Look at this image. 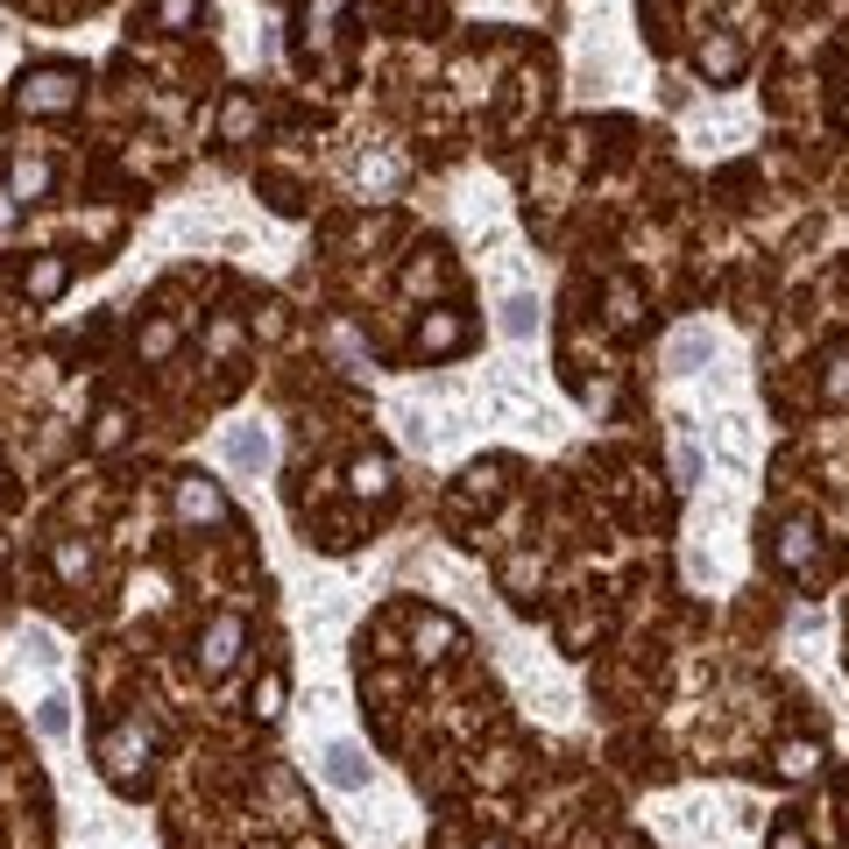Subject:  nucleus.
Masks as SVG:
<instances>
[{"label":"nucleus","mask_w":849,"mask_h":849,"mask_svg":"<svg viewBox=\"0 0 849 849\" xmlns=\"http://www.w3.org/2000/svg\"><path fill=\"white\" fill-rule=\"evenodd\" d=\"M14 99H22V114H64L71 99H79V79H71V71H57V64H50V71H28Z\"/></svg>","instance_id":"obj_1"},{"label":"nucleus","mask_w":849,"mask_h":849,"mask_svg":"<svg viewBox=\"0 0 849 849\" xmlns=\"http://www.w3.org/2000/svg\"><path fill=\"white\" fill-rule=\"evenodd\" d=\"M319 771H326V786H333V793H362V786H368V757L354 751V743H326V751H319Z\"/></svg>","instance_id":"obj_2"},{"label":"nucleus","mask_w":849,"mask_h":849,"mask_svg":"<svg viewBox=\"0 0 849 849\" xmlns=\"http://www.w3.org/2000/svg\"><path fill=\"white\" fill-rule=\"evenodd\" d=\"M142 757H149V729H142V722H114V736H107V771H114V779H135Z\"/></svg>","instance_id":"obj_3"},{"label":"nucleus","mask_w":849,"mask_h":849,"mask_svg":"<svg viewBox=\"0 0 849 849\" xmlns=\"http://www.w3.org/2000/svg\"><path fill=\"white\" fill-rule=\"evenodd\" d=\"M241 637H248V623H241V616H220L213 630H205V651H199V665H205V673H227V665L241 659Z\"/></svg>","instance_id":"obj_4"},{"label":"nucleus","mask_w":849,"mask_h":849,"mask_svg":"<svg viewBox=\"0 0 849 849\" xmlns=\"http://www.w3.org/2000/svg\"><path fill=\"white\" fill-rule=\"evenodd\" d=\"M220 453H227V468H241V474H262V468H270V432H262V425H234Z\"/></svg>","instance_id":"obj_5"},{"label":"nucleus","mask_w":849,"mask_h":849,"mask_svg":"<svg viewBox=\"0 0 849 849\" xmlns=\"http://www.w3.org/2000/svg\"><path fill=\"white\" fill-rule=\"evenodd\" d=\"M177 517H191V524H213V517H227V503H220L213 482L185 474V482H177Z\"/></svg>","instance_id":"obj_6"},{"label":"nucleus","mask_w":849,"mask_h":849,"mask_svg":"<svg viewBox=\"0 0 849 849\" xmlns=\"http://www.w3.org/2000/svg\"><path fill=\"white\" fill-rule=\"evenodd\" d=\"M418 347H425V354L460 347V319H453V311H432V319H425V333H418Z\"/></svg>","instance_id":"obj_7"},{"label":"nucleus","mask_w":849,"mask_h":849,"mask_svg":"<svg viewBox=\"0 0 849 849\" xmlns=\"http://www.w3.org/2000/svg\"><path fill=\"white\" fill-rule=\"evenodd\" d=\"M347 482L362 488V496H382V488H390V460H382V453H362V460H354V474H347Z\"/></svg>","instance_id":"obj_8"},{"label":"nucleus","mask_w":849,"mask_h":849,"mask_svg":"<svg viewBox=\"0 0 849 849\" xmlns=\"http://www.w3.org/2000/svg\"><path fill=\"white\" fill-rule=\"evenodd\" d=\"M503 333H510V340L539 333V297H510V305H503Z\"/></svg>","instance_id":"obj_9"},{"label":"nucleus","mask_w":849,"mask_h":849,"mask_svg":"<svg viewBox=\"0 0 849 849\" xmlns=\"http://www.w3.org/2000/svg\"><path fill=\"white\" fill-rule=\"evenodd\" d=\"M64 276H71L64 262H57V256H43L36 270H28V297H57V291H64Z\"/></svg>","instance_id":"obj_10"},{"label":"nucleus","mask_w":849,"mask_h":849,"mask_svg":"<svg viewBox=\"0 0 849 849\" xmlns=\"http://www.w3.org/2000/svg\"><path fill=\"white\" fill-rule=\"evenodd\" d=\"M807 553H814V524H786L779 559H786V566H807Z\"/></svg>","instance_id":"obj_11"},{"label":"nucleus","mask_w":849,"mask_h":849,"mask_svg":"<svg viewBox=\"0 0 849 849\" xmlns=\"http://www.w3.org/2000/svg\"><path fill=\"white\" fill-rule=\"evenodd\" d=\"M36 729H43V736H64V729H71V701H64V694H50V701H43Z\"/></svg>","instance_id":"obj_12"},{"label":"nucleus","mask_w":849,"mask_h":849,"mask_svg":"<svg viewBox=\"0 0 849 849\" xmlns=\"http://www.w3.org/2000/svg\"><path fill=\"white\" fill-rule=\"evenodd\" d=\"M128 439V411H99V432H93V446L107 453V446H121Z\"/></svg>","instance_id":"obj_13"},{"label":"nucleus","mask_w":849,"mask_h":849,"mask_svg":"<svg viewBox=\"0 0 849 849\" xmlns=\"http://www.w3.org/2000/svg\"><path fill=\"white\" fill-rule=\"evenodd\" d=\"M85 566H93V553H85V545H57V574H64V580H79Z\"/></svg>","instance_id":"obj_14"},{"label":"nucleus","mask_w":849,"mask_h":849,"mask_svg":"<svg viewBox=\"0 0 849 849\" xmlns=\"http://www.w3.org/2000/svg\"><path fill=\"white\" fill-rule=\"evenodd\" d=\"M701 354H708V333H680V340H673V368L701 362Z\"/></svg>","instance_id":"obj_15"},{"label":"nucleus","mask_w":849,"mask_h":849,"mask_svg":"<svg viewBox=\"0 0 849 849\" xmlns=\"http://www.w3.org/2000/svg\"><path fill=\"white\" fill-rule=\"evenodd\" d=\"M43 185H50L43 163H14V191H22V199H28V191H43Z\"/></svg>","instance_id":"obj_16"},{"label":"nucleus","mask_w":849,"mask_h":849,"mask_svg":"<svg viewBox=\"0 0 849 849\" xmlns=\"http://www.w3.org/2000/svg\"><path fill=\"white\" fill-rule=\"evenodd\" d=\"M701 64L715 71V79H729V71H736V43H715V50H701Z\"/></svg>","instance_id":"obj_17"},{"label":"nucleus","mask_w":849,"mask_h":849,"mask_svg":"<svg viewBox=\"0 0 849 849\" xmlns=\"http://www.w3.org/2000/svg\"><path fill=\"white\" fill-rule=\"evenodd\" d=\"M609 305H616V311H609L616 326H630V319H637V291H630V283H616V291H609Z\"/></svg>","instance_id":"obj_18"},{"label":"nucleus","mask_w":849,"mask_h":849,"mask_svg":"<svg viewBox=\"0 0 849 849\" xmlns=\"http://www.w3.org/2000/svg\"><path fill=\"white\" fill-rule=\"evenodd\" d=\"M786 771H793V779H807V771H814V743H786Z\"/></svg>","instance_id":"obj_19"},{"label":"nucleus","mask_w":849,"mask_h":849,"mask_svg":"<svg viewBox=\"0 0 849 849\" xmlns=\"http://www.w3.org/2000/svg\"><path fill=\"white\" fill-rule=\"evenodd\" d=\"M156 14H163V22H170V28H185L191 14H199V0H156Z\"/></svg>","instance_id":"obj_20"},{"label":"nucleus","mask_w":849,"mask_h":849,"mask_svg":"<svg viewBox=\"0 0 849 849\" xmlns=\"http://www.w3.org/2000/svg\"><path fill=\"white\" fill-rule=\"evenodd\" d=\"M177 347V326H149L142 333V354H170Z\"/></svg>","instance_id":"obj_21"},{"label":"nucleus","mask_w":849,"mask_h":849,"mask_svg":"<svg viewBox=\"0 0 849 849\" xmlns=\"http://www.w3.org/2000/svg\"><path fill=\"white\" fill-rule=\"evenodd\" d=\"M283 708V680H262V708L256 715H276Z\"/></svg>","instance_id":"obj_22"},{"label":"nucleus","mask_w":849,"mask_h":849,"mask_svg":"<svg viewBox=\"0 0 849 849\" xmlns=\"http://www.w3.org/2000/svg\"><path fill=\"white\" fill-rule=\"evenodd\" d=\"M771 849H807V836H800V828H793V822H786V828H779V836H771Z\"/></svg>","instance_id":"obj_23"},{"label":"nucleus","mask_w":849,"mask_h":849,"mask_svg":"<svg viewBox=\"0 0 849 849\" xmlns=\"http://www.w3.org/2000/svg\"><path fill=\"white\" fill-rule=\"evenodd\" d=\"M828 397H842V404H849V362H836V376H828Z\"/></svg>","instance_id":"obj_24"},{"label":"nucleus","mask_w":849,"mask_h":849,"mask_svg":"<svg viewBox=\"0 0 849 849\" xmlns=\"http://www.w3.org/2000/svg\"><path fill=\"white\" fill-rule=\"evenodd\" d=\"M482 849H503V842H482Z\"/></svg>","instance_id":"obj_25"}]
</instances>
